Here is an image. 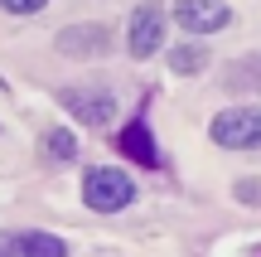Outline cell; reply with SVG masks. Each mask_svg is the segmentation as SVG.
<instances>
[{
    "label": "cell",
    "instance_id": "6da1fadb",
    "mask_svg": "<svg viewBox=\"0 0 261 257\" xmlns=\"http://www.w3.org/2000/svg\"><path fill=\"white\" fill-rule=\"evenodd\" d=\"M136 199V180H130L126 170H116V165H92V170L83 175V204L97 214H116L126 209V204Z\"/></svg>",
    "mask_w": 261,
    "mask_h": 257
},
{
    "label": "cell",
    "instance_id": "7a4b0ae2",
    "mask_svg": "<svg viewBox=\"0 0 261 257\" xmlns=\"http://www.w3.org/2000/svg\"><path fill=\"white\" fill-rule=\"evenodd\" d=\"M208 136L223 151H261V107H223Z\"/></svg>",
    "mask_w": 261,
    "mask_h": 257
},
{
    "label": "cell",
    "instance_id": "3957f363",
    "mask_svg": "<svg viewBox=\"0 0 261 257\" xmlns=\"http://www.w3.org/2000/svg\"><path fill=\"white\" fill-rule=\"evenodd\" d=\"M160 44H165V10L145 0L126 19V49H130V58H150V54H160Z\"/></svg>",
    "mask_w": 261,
    "mask_h": 257
},
{
    "label": "cell",
    "instance_id": "277c9868",
    "mask_svg": "<svg viewBox=\"0 0 261 257\" xmlns=\"http://www.w3.org/2000/svg\"><path fill=\"white\" fill-rule=\"evenodd\" d=\"M174 19L179 29H189V34H218V29L232 25V10H227V0H174Z\"/></svg>",
    "mask_w": 261,
    "mask_h": 257
},
{
    "label": "cell",
    "instance_id": "5b68a950",
    "mask_svg": "<svg viewBox=\"0 0 261 257\" xmlns=\"http://www.w3.org/2000/svg\"><path fill=\"white\" fill-rule=\"evenodd\" d=\"M63 107L83 126H107L112 112H116V97L107 92V87H63Z\"/></svg>",
    "mask_w": 261,
    "mask_h": 257
},
{
    "label": "cell",
    "instance_id": "8992f818",
    "mask_svg": "<svg viewBox=\"0 0 261 257\" xmlns=\"http://www.w3.org/2000/svg\"><path fill=\"white\" fill-rule=\"evenodd\" d=\"M0 257H68V243L54 233H10L0 238Z\"/></svg>",
    "mask_w": 261,
    "mask_h": 257
},
{
    "label": "cell",
    "instance_id": "52a82bcc",
    "mask_svg": "<svg viewBox=\"0 0 261 257\" xmlns=\"http://www.w3.org/2000/svg\"><path fill=\"white\" fill-rule=\"evenodd\" d=\"M58 49L63 54H83V58H97V54H107L112 49V29H102V25H68L63 34H58Z\"/></svg>",
    "mask_w": 261,
    "mask_h": 257
},
{
    "label": "cell",
    "instance_id": "ba28073f",
    "mask_svg": "<svg viewBox=\"0 0 261 257\" xmlns=\"http://www.w3.org/2000/svg\"><path fill=\"white\" fill-rule=\"evenodd\" d=\"M116 146L130 155V160H140V165H160V151H155V136H150V126L145 122H130L121 126V136H116Z\"/></svg>",
    "mask_w": 261,
    "mask_h": 257
},
{
    "label": "cell",
    "instance_id": "9c48e42d",
    "mask_svg": "<svg viewBox=\"0 0 261 257\" xmlns=\"http://www.w3.org/2000/svg\"><path fill=\"white\" fill-rule=\"evenodd\" d=\"M169 68H174V73H198V68H208V54H203V44H179L174 54H169Z\"/></svg>",
    "mask_w": 261,
    "mask_h": 257
},
{
    "label": "cell",
    "instance_id": "30bf717a",
    "mask_svg": "<svg viewBox=\"0 0 261 257\" xmlns=\"http://www.w3.org/2000/svg\"><path fill=\"white\" fill-rule=\"evenodd\" d=\"M44 151L54 155V160H73V155H77V136L63 131V126H54V131L44 136Z\"/></svg>",
    "mask_w": 261,
    "mask_h": 257
},
{
    "label": "cell",
    "instance_id": "8fae6325",
    "mask_svg": "<svg viewBox=\"0 0 261 257\" xmlns=\"http://www.w3.org/2000/svg\"><path fill=\"white\" fill-rule=\"evenodd\" d=\"M48 0H0V10L5 15H34V10H44Z\"/></svg>",
    "mask_w": 261,
    "mask_h": 257
},
{
    "label": "cell",
    "instance_id": "7c38bea8",
    "mask_svg": "<svg viewBox=\"0 0 261 257\" xmlns=\"http://www.w3.org/2000/svg\"><path fill=\"white\" fill-rule=\"evenodd\" d=\"M252 257H261V248H256V252H252Z\"/></svg>",
    "mask_w": 261,
    "mask_h": 257
}]
</instances>
